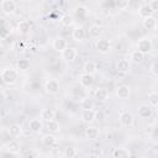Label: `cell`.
I'll return each instance as SVG.
<instances>
[{"mask_svg": "<svg viewBox=\"0 0 158 158\" xmlns=\"http://www.w3.org/2000/svg\"><path fill=\"white\" fill-rule=\"evenodd\" d=\"M0 78H1V81L4 84L12 85V84L17 83V80H19V70L12 68V67H6L1 70Z\"/></svg>", "mask_w": 158, "mask_h": 158, "instance_id": "6da1fadb", "label": "cell"}, {"mask_svg": "<svg viewBox=\"0 0 158 158\" xmlns=\"http://www.w3.org/2000/svg\"><path fill=\"white\" fill-rule=\"evenodd\" d=\"M59 89H60V84L57 79L54 78H49L46 80L44 83V91L49 95H56L59 93Z\"/></svg>", "mask_w": 158, "mask_h": 158, "instance_id": "7a4b0ae2", "label": "cell"}, {"mask_svg": "<svg viewBox=\"0 0 158 158\" xmlns=\"http://www.w3.org/2000/svg\"><path fill=\"white\" fill-rule=\"evenodd\" d=\"M152 42H151V40H148V38H146V37H143V38H141V40H138V42H137V44H136V51H138V52H141L142 54H148L151 51H152Z\"/></svg>", "mask_w": 158, "mask_h": 158, "instance_id": "3957f363", "label": "cell"}, {"mask_svg": "<svg viewBox=\"0 0 158 158\" xmlns=\"http://www.w3.org/2000/svg\"><path fill=\"white\" fill-rule=\"evenodd\" d=\"M95 47H96V51L101 54H106L111 51V42L106 38H99L96 40V43H95Z\"/></svg>", "mask_w": 158, "mask_h": 158, "instance_id": "277c9868", "label": "cell"}, {"mask_svg": "<svg viewBox=\"0 0 158 158\" xmlns=\"http://www.w3.org/2000/svg\"><path fill=\"white\" fill-rule=\"evenodd\" d=\"M118 121H120V123H121L122 127H132L133 123H135V117H133V115L131 112L123 111V112L120 114Z\"/></svg>", "mask_w": 158, "mask_h": 158, "instance_id": "5b68a950", "label": "cell"}, {"mask_svg": "<svg viewBox=\"0 0 158 158\" xmlns=\"http://www.w3.org/2000/svg\"><path fill=\"white\" fill-rule=\"evenodd\" d=\"M0 9L5 15H12L16 11V2L14 0H2L0 2Z\"/></svg>", "mask_w": 158, "mask_h": 158, "instance_id": "8992f818", "label": "cell"}, {"mask_svg": "<svg viewBox=\"0 0 158 158\" xmlns=\"http://www.w3.org/2000/svg\"><path fill=\"white\" fill-rule=\"evenodd\" d=\"M77 56H78L77 48L69 47V46H68L64 51L60 52V57H62V59H63L64 62H73V60L77 58Z\"/></svg>", "mask_w": 158, "mask_h": 158, "instance_id": "52a82bcc", "label": "cell"}, {"mask_svg": "<svg viewBox=\"0 0 158 158\" xmlns=\"http://www.w3.org/2000/svg\"><path fill=\"white\" fill-rule=\"evenodd\" d=\"M98 116V112L95 110H83L80 114V118L84 123H93Z\"/></svg>", "mask_w": 158, "mask_h": 158, "instance_id": "ba28073f", "label": "cell"}, {"mask_svg": "<svg viewBox=\"0 0 158 158\" xmlns=\"http://www.w3.org/2000/svg\"><path fill=\"white\" fill-rule=\"evenodd\" d=\"M130 95H131V88L128 86V85H120V86H117V89H116V96L118 98V99H121V100H126V99H128L130 98Z\"/></svg>", "mask_w": 158, "mask_h": 158, "instance_id": "9c48e42d", "label": "cell"}, {"mask_svg": "<svg viewBox=\"0 0 158 158\" xmlns=\"http://www.w3.org/2000/svg\"><path fill=\"white\" fill-rule=\"evenodd\" d=\"M85 137L89 139V141H96L99 137H100V130L98 127H94V126H89L85 128V132H84Z\"/></svg>", "mask_w": 158, "mask_h": 158, "instance_id": "30bf717a", "label": "cell"}, {"mask_svg": "<svg viewBox=\"0 0 158 158\" xmlns=\"http://www.w3.org/2000/svg\"><path fill=\"white\" fill-rule=\"evenodd\" d=\"M68 47V42L63 37H56L52 42V48L57 52H62Z\"/></svg>", "mask_w": 158, "mask_h": 158, "instance_id": "8fae6325", "label": "cell"}, {"mask_svg": "<svg viewBox=\"0 0 158 158\" xmlns=\"http://www.w3.org/2000/svg\"><path fill=\"white\" fill-rule=\"evenodd\" d=\"M107 98H109V91H107V89L101 88V86L95 89V91H94V99H95L96 101L104 102V101L107 100Z\"/></svg>", "mask_w": 158, "mask_h": 158, "instance_id": "7c38bea8", "label": "cell"}, {"mask_svg": "<svg viewBox=\"0 0 158 158\" xmlns=\"http://www.w3.org/2000/svg\"><path fill=\"white\" fill-rule=\"evenodd\" d=\"M28 130L33 133H40L43 130V122L40 118H32L28 122Z\"/></svg>", "mask_w": 158, "mask_h": 158, "instance_id": "4fadbf2b", "label": "cell"}, {"mask_svg": "<svg viewBox=\"0 0 158 158\" xmlns=\"http://www.w3.org/2000/svg\"><path fill=\"white\" fill-rule=\"evenodd\" d=\"M112 158H131V151L126 147H117L112 151Z\"/></svg>", "mask_w": 158, "mask_h": 158, "instance_id": "5bb4252c", "label": "cell"}, {"mask_svg": "<svg viewBox=\"0 0 158 158\" xmlns=\"http://www.w3.org/2000/svg\"><path fill=\"white\" fill-rule=\"evenodd\" d=\"M137 114H138V116H139L141 118H149V117L152 116V114H153V110H152V107H151L149 105L143 104V105H139V106H138Z\"/></svg>", "mask_w": 158, "mask_h": 158, "instance_id": "9a60e30c", "label": "cell"}, {"mask_svg": "<svg viewBox=\"0 0 158 158\" xmlns=\"http://www.w3.org/2000/svg\"><path fill=\"white\" fill-rule=\"evenodd\" d=\"M79 83H80V86H81V88L86 89V88H90V86L93 85L94 78H93V75H90V74L83 73V74H80V77H79Z\"/></svg>", "mask_w": 158, "mask_h": 158, "instance_id": "2e32d148", "label": "cell"}, {"mask_svg": "<svg viewBox=\"0 0 158 158\" xmlns=\"http://www.w3.org/2000/svg\"><path fill=\"white\" fill-rule=\"evenodd\" d=\"M54 117H56V111L53 109H51V107H46V109H43L41 111V120H42V122L43 121L44 122H49V121L54 120Z\"/></svg>", "mask_w": 158, "mask_h": 158, "instance_id": "e0dca14e", "label": "cell"}, {"mask_svg": "<svg viewBox=\"0 0 158 158\" xmlns=\"http://www.w3.org/2000/svg\"><path fill=\"white\" fill-rule=\"evenodd\" d=\"M130 67H131L130 60L126 59V58H121V59H118L117 63H116V69H117L120 73H127V72L130 70Z\"/></svg>", "mask_w": 158, "mask_h": 158, "instance_id": "ac0fdd59", "label": "cell"}, {"mask_svg": "<svg viewBox=\"0 0 158 158\" xmlns=\"http://www.w3.org/2000/svg\"><path fill=\"white\" fill-rule=\"evenodd\" d=\"M83 70H84V73H86V74L94 75V74L96 73V70H98V65H96V63L93 62V60H86V62L83 64Z\"/></svg>", "mask_w": 158, "mask_h": 158, "instance_id": "d6986e66", "label": "cell"}, {"mask_svg": "<svg viewBox=\"0 0 158 158\" xmlns=\"http://www.w3.org/2000/svg\"><path fill=\"white\" fill-rule=\"evenodd\" d=\"M7 132H9V135H10L12 138H17V137H20L21 133H22V127H21L19 123H11V125L9 126V128H7Z\"/></svg>", "mask_w": 158, "mask_h": 158, "instance_id": "ffe728a7", "label": "cell"}, {"mask_svg": "<svg viewBox=\"0 0 158 158\" xmlns=\"http://www.w3.org/2000/svg\"><path fill=\"white\" fill-rule=\"evenodd\" d=\"M41 141H42V143H43V146H46V147H53L56 143H57V138H56V136L54 135H52V133H47V135H43L42 136V138H41Z\"/></svg>", "mask_w": 158, "mask_h": 158, "instance_id": "44dd1931", "label": "cell"}, {"mask_svg": "<svg viewBox=\"0 0 158 158\" xmlns=\"http://www.w3.org/2000/svg\"><path fill=\"white\" fill-rule=\"evenodd\" d=\"M72 38L75 42H81L85 38V30L83 27H75L72 32Z\"/></svg>", "mask_w": 158, "mask_h": 158, "instance_id": "7402d4cb", "label": "cell"}, {"mask_svg": "<svg viewBox=\"0 0 158 158\" xmlns=\"http://www.w3.org/2000/svg\"><path fill=\"white\" fill-rule=\"evenodd\" d=\"M46 130L48 131V133H57L60 131V123L57 120H52L49 122H46Z\"/></svg>", "mask_w": 158, "mask_h": 158, "instance_id": "603a6c76", "label": "cell"}, {"mask_svg": "<svg viewBox=\"0 0 158 158\" xmlns=\"http://www.w3.org/2000/svg\"><path fill=\"white\" fill-rule=\"evenodd\" d=\"M6 148H7V152L11 153V154H19V153L21 152V146H20V143H19L17 141H15V139L7 142Z\"/></svg>", "mask_w": 158, "mask_h": 158, "instance_id": "cb8c5ba5", "label": "cell"}, {"mask_svg": "<svg viewBox=\"0 0 158 158\" xmlns=\"http://www.w3.org/2000/svg\"><path fill=\"white\" fill-rule=\"evenodd\" d=\"M142 25H143V27L146 30H156V27H157V19L152 15V16H149L147 19H143Z\"/></svg>", "mask_w": 158, "mask_h": 158, "instance_id": "d4e9b609", "label": "cell"}, {"mask_svg": "<svg viewBox=\"0 0 158 158\" xmlns=\"http://www.w3.org/2000/svg\"><path fill=\"white\" fill-rule=\"evenodd\" d=\"M17 30L21 35H27L31 30V22L28 20H21L17 23Z\"/></svg>", "mask_w": 158, "mask_h": 158, "instance_id": "484cf974", "label": "cell"}, {"mask_svg": "<svg viewBox=\"0 0 158 158\" xmlns=\"http://www.w3.org/2000/svg\"><path fill=\"white\" fill-rule=\"evenodd\" d=\"M152 14H153V12H152V10L149 9V6H148L147 2L142 4V5L138 7V15H139L141 19H147V17L152 16Z\"/></svg>", "mask_w": 158, "mask_h": 158, "instance_id": "4316f807", "label": "cell"}, {"mask_svg": "<svg viewBox=\"0 0 158 158\" xmlns=\"http://www.w3.org/2000/svg\"><path fill=\"white\" fill-rule=\"evenodd\" d=\"M102 35V27L99 25H91L89 27V36L91 38H100Z\"/></svg>", "mask_w": 158, "mask_h": 158, "instance_id": "83f0119b", "label": "cell"}, {"mask_svg": "<svg viewBox=\"0 0 158 158\" xmlns=\"http://www.w3.org/2000/svg\"><path fill=\"white\" fill-rule=\"evenodd\" d=\"M130 58H131V60H132L135 64H141V63L144 60V54H142V53L138 52V51H133V52L131 53Z\"/></svg>", "mask_w": 158, "mask_h": 158, "instance_id": "f1b7e54d", "label": "cell"}, {"mask_svg": "<svg viewBox=\"0 0 158 158\" xmlns=\"http://www.w3.org/2000/svg\"><path fill=\"white\" fill-rule=\"evenodd\" d=\"M80 106H81L83 110H94L95 104H94V100L93 99H90V98L86 96L85 99H83L80 101Z\"/></svg>", "mask_w": 158, "mask_h": 158, "instance_id": "f546056e", "label": "cell"}, {"mask_svg": "<svg viewBox=\"0 0 158 158\" xmlns=\"http://www.w3.org/2000/svg\"><path fill=\"white\" fill-rule=\"evenodd\" d=\"M16 67H17V70L19 72H25V70H27L30 68V60L26 59V58H22L20 60H17Z\"/></svg>", "mask_w": 158, "mask_h": 158, "instance_id": "4dcf8cb0", "label": "cell"}, {"mask_svg": "<svg viewBox=\"0 0 158 158\" xmlns=\"http://www.w3.org/2000/svg\"><path fill=\"white\" fill-rule=\"evenodd\" d=\"M59 21H60L62 26H64V27H69V26L73 25V16L69 15V14H64V15L59 19Z\"/></svg>", "mask_w": 158, "mask_h": 158, "instance_id": "1f68e13d", "label": "cell"}, {"mask_svg": "<svg viewBox=\"0 0 158 158\" xmlns=\"http://www.w3.org/2000/svg\"><path fill=\"white\" fill-rule=\"evenodd\" d=\"M148 104L151 107H157L158 106V94L156 91H151L148 94Z\"/></svg>", "mask_w": 158, "mask_h": 158, "instance_id": "d6a6232c", "label": "cell"}, {"mask_svg": "<svg viewBox=\"0 0 158 158\" xmlns=\"http://www.w3.org/2000/svg\"><path fill=\"white\" fill-rule=\"evenodd\" d=\"M63 156H64L65 158H74V157L77 156V149H75V147H73V146L65 147L64 151H63Z\"/></svg>", "mask_w": 158, "mask_h": 158, "instance_id": "836d02e7", "label": "cell"}, {"mask_svg": "<svg viewBox=\"0 0 158 158\" xmlns=\"http://www.w3.org/2000/svg\"><path fill=\"white\" fill-rule=\"evenodd\" d=\"M74 14L78 17H85L88 15V7L86 6H77L74 9Z\"/></svg>", "mask_w": 158, "mask_h": 158, "instance_id": "e575fe53", "label": "cell"}, {"mask_svg": "<svg viewBox=\"0 0 158 158\" xmlns=\"http://www.w3.org/2000/svg\"><path fill=\"white\" fill-rule=\"evenodd\" d=\"M7 35H9V30L5 25V21L0 19V38H6Z\"/></svg>", "mask_w": 158, "mask_h": 158, "instance_id": "d590c367", "label": "cell"}, {"mask_svg": "<svg viewBox=\"0 0 158 158\" xmlns=\"http://www.w3.org/2000/svg\"><path fill=\"white\" fill-rule=\"evenodd\" d=\"M130 1L128 0H116L114 2V6H116L118 10H126V7H128Z\"/></svg>", "mask_w": 158, "mask_h": 158, "instance_id": "8d00e7d4", "label": "cell"}, {"mask_svg": "<svg viewBox=\"0 0 158 158\" xmlns=\"http://www.w3.org/2000/svg\"><path fill=\"white\" fill-rule=\"evenodd\" d=\"M149 72H151L154 77H157V75H158V63H157V60H153V62L151 63Z\"/></svg>", "mask_w": 158, "mask_h": 158, "instance_id": "74e56055", "label": "cell"}, {"mask_svg": "<svg viewBox=\"0 0 158 158\" xmlns=\"http://www.w3.org/2000/svg\"><path fill=\"white\" fill-rule=\"evenodd\" d=\"M90 156H94L96 158H100L102 156V149L100 147H94L91 151H90Z\"/></svg>", "mask_w": 158, "mask_h": 158, "instance_id": "f35d334b", "label": "cell"}, {"mask_svg": "<svg viewBox=\"0 0 158 158\" xmlns=\"http://www.w3.org/2000/svg\"><path fill=\"white\" fill-rule=\"evenodd\" d=\"M149 9L152 10V12H157L158 11V1L157 0H151L149 2H147Z\"/></svg>", "mask_w": 158, "mask_h": 158, "instance_id": "ab89813d", "label": "cell"}, {"mask_svg": "<svg viewBox=\"0 0 158 158\" xmlns=\"http://www.w3.org/2000/svg\"><path fill=\"white\" fill-rule=\"evenodd\" d=\"M58 158H65V157H64V156H59Z\"/></svg>", "mask_w": 158, "mask_h": 158, "instance_id": "60d3db41", "label": "cell"}, {"mask_svg": "<svg viewBox=\"0 0 158 158\" xmlns=\"http://www.w3.org/2000/svg\"><path fill=\"white\" fill-rule=\"evenodd\" d=\"M1 47H2V46H1V41H0V51H1Z\"/></svg>", "mask_w": 158, "mask_h": 158, "instance_id": "b9f144b4", "label": "cell"}, {"mask_svg": "<svg viewBox=\"0 0 158 158\" xmlns=\"http://www.w3.org/2000/svg\"><path fill=\"white\" fill-rule=\"evenodd\" d=\"M74 158H81V157H78V156H75V157H74Z\"/></svg>", "mask_w": 158, "mask_h": 158, "instance_id": "7bdbcfd3", "label": "cell"}]
</instances>
